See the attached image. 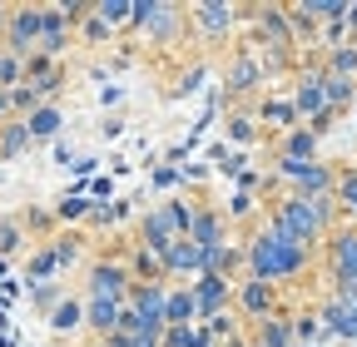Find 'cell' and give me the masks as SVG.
<instances>
[{"mask_svg":"<svg viewBox=\"0 0 357 347\" xmlns=\"http://www.w3.org/2000/svg\"><path fill=\"white\" fill-rule=\"evenodd\" d=\"M114 219H119V208H114V203H95L84 224H89V229H105V224H114Z\"/></svg>","mask_w":357,"mask_h":347,"instance_id":"obj_42","label":"cell"},{"mask_svg":"<svg viewBox=\"0 0 357 347\" xmlns=\"http://www.w3.org/2000/svg\"><path fill=\"white\" fill-rule=\"evenodd\" d=\"M45 323H50V332H60V337H65V332H84V298H70V293H65L55 308L45 313Z\"/></svg>","mask_w":357,"mask_h":347,"instance_id":"obj_25","label":"cell"},{"mask_svg":"<svg viewBox=\"0 0 357 347\" xmlns=\"http://www.w3.org/2000/svg\"><path fill=\"white\" fill-rule=\"evenodd\" d=\"M293 337H298V342H307V347H318V337H328V332H323L318 308H298V313H293Z\"/></svg>","mask_w":357,"mask_h":347,"instance_id":"obj_33","label":"cell"},{"mask_svg":"<svg viewBox=\"0 0 357 347\" xmlns=\"http://www.w3.org/2000/svg\"><path fill=\"white\" fill-rule=\"evenodd\" d=\"M288 100H293V109H298L303 124L333 114V109H328V90H323V70H318V65H298V75H293V95H288Z\"/></svg>","mask_w":357,"mask_h":347,"instance_id":"obj_12","label":"cell"},{"mask_svg":"<svg viewBox=\"0 0 357 347\" xmlns=\"http://www.w3.org/2000/svg\"><path fill=\"white\" fill-rule=\"evenodd\" d=\"M84 347H100V342H84Z\"/></svg>","mask_w":357,"mask_h":347,"instance_id":"obj_47","label":"cell"},{"mask_svg":"<svg viewBox=\"0 0 357 347\" xmlns=\"http://www.w3.org/2000/svg\"><path fill=\"white\" fill-rule=\"evenodd\" d=\"M288 302H283V288H273V283H263V278H238L234 283V313H238V323L243 327H253V323H263V318H273V313H283Z\"/></svg>","mask_w":357,"mask_h":347,"instance_id":"obj_6","label":"cell"},{"mask_svg":"<svg viewBox=\"0 0 357 347\" xmlns=\"http://www.w3.org/2000/svg\"><path fill=\"white\" fill-rule=\"evenodd\" d=\"M89 208H95V199H79V194H65L55 203V219L60 224H75V219H89Z\"/></svg>","mask_w":357,"mask_h":347,"instance_id":"obj_38","label":"cell"},{"mask_svg":"<svg viewBox=\"0 0 357 347\" xmlns=\"http://www.w3.org/2000/svg\"><path fill=\"white\" fill-rule=\"evenodd\" d=\"M263 224L273 229V233H283V238H293V243H303V248L318 253V248L328 243V233H333L342 219H337L333 194H318V199L283 194V199H273V203L263 208Z\"/></svg>","mask_w":357,"mask_h":347,"instance_id":"obj_1","label":"cell"},{"mask_svg":"<svg viewBox=\"0 0 357 347\" xmlns=\"http://www.w3.org/2000/svg\"><path fill=\"white\" fill-rule=\"evenodd\" d=\"M333 203H337V219L347 224H357V164H347V169H337V189H333Z\"/></svg>","mask_w":357,"mask_h":347,"instance_id":"obj_29","label":"cell"},{"mask_svg":"<svg viewBox=\"0 0 357 347\" xmlns=\"http://www.w3.org/2000/svg\"><path fill=\"white\" fill-rule=\"evenodd\" d=\"M189 25L199 30V40L204 45H223L243 20H238V10L229 6V0H204V6H194L189 10Z\"/></svg>","mask_w":357,"mask_h":347,"instance_id":"obj_11","label":"cell"},{"mask_svg":"<svg viewBox=\"0 0 357 347\" xmlns=\"http://www.w3.org/2000/svg\"><path fill=\"white\" fill-rule=\"evenodd\" d=\"M248 342H253V347H298V337H293V308L253 323V327H248Z\"/></svg>","mask_w":357,"mask_h":347,"instance_id":"obj_21","label":"cell"},{"mask_svg":"<svg viewBox=\"0 0 357 347\" xmlns=\"http://www.w3.org/2000/svg\"><path fill=\"white\" fill-rule=\"evenodd\" d=\"M6 15H10V10H6V6H0V40H6Z\"/></svg>","mask_w":357,"mask_h":347,"instance_id":"obj_46","label":"cell"},{"mask_svg":"<svg viewBox=\"0 0 357 347\" xmlns=\"http://www.w3.org/2000/svg\"><path fill=\"white\" fill-rule=\"evenodd\" d=\"M273 179L288 184V194L318 199V194H333V189H337V169L323 164V159H307V164H283V159H273Z\"/></svg>","mask_w":357,"mask_h":347,"instance_id":"obj_7","label":"cell"},{"mask_svg":"<svg viewBox=\"0 0 357 347\" xmlns=\"http://www.w3.org/2000/svg\"><path fill=\"white\" fill-rule=\"evenodd\" d=\"M124 263H129V278H134V283H169L159 253H149V248H139V243L124 248Z\"/></svg>","mask_w":357,"mask_h":347,"instance_id":"obj_24","label":"cell"},{"mask_svg":"<svg viewBox=\"0 0 357 347\" xmlns=\"http://www.w3.org/2000/svg\"><path fill=\"white\" fill-rule=\"evenodd\" d=\"M164 278L169 283H194L199 273H204V248L194 243V238H174L169 248H164Z\"/></svg>","mask_w":357,"mask_h":347,"instance_id":"obj_14","label":"cell"},{"mask_svg":"<svg viewBox=\"0 0 357 347\" xmlns=\"http://www.w3.org/2000/svg\"><path fill=\"white\" fill-rule=\"evenodd\" d=\"M273 159H283V164H307V159H318V134H312L307 124L288 129V134H278V144H273Z\"/></svg>","mask_w":357,"mask_h":347,"instance_id":"obj_22","label":"cell"},{"mask_svg":"<svg viewBox=\"0 0 357 347\" xmlns=\"http://www.w3.org/2000/svg\"><path fill=\"white\" fill-rule=\"evenodd\" d=\"M164 302H169V283H134L124 308H129L134 318H144V323H159V327H164Z\"/></svg>","mask_w":357,"mask_h":347,"instance_id":"obj_19","label":"cell"},{"mask_svg":"<svg viewBox=\"0 0 357 347\" xmlns=\"http://www.w3.org/2000/svg\"><path fill=\"white\" fill-rule=\"evenodd\" d=\"M20 243H25V224L6 219V224H0V253H20Z\"/></svg>","mask_w":357,"mask_h":347,"instance_id":"obj_41","label":"cell"},{"mask_svg":"<svg viewBox=\"0 0 357 347\" xmlns=\"http://www.w3.org/2000/svg\"><path fill=\"white\" fill-rule=\"evenodd\" d=\"M50 248H55L60 273H65L70 263H79V258H84V233H55V238H50Z\"/></svg>","mask_w":357,"mask_h":347,"instance_id":"obj_36","label":"cell"},{"mask_svg":"<svg viewBox=\"0 0 357 347\" xmlns=\"http://www.w3.org/2000/svg\"><path fill=\"white\" fill-rule=\"evenodd\" d=\"M323 90H328V109L342 114V109H352V100H357V79H347V75H323Z\"/></svg>","mask_w":357,"mask_h":347,"instance_id":"obj_31","label":"cell"},{"mask_svg":"<svg viewBox=\"0 0 357 347\" xmlns=\"http://www.w3.org/2000/svg\"><path fill=\"white\" fill-rule=\"evenodd\" d=\"M159 347H213V342L204 337V327H199V323H184V327H164Z\"/></svg>","mask_w":357,"mask_h":347,"instance_id":"obj_35","label":"cell"},{"mask_svg":"<svg viewBox=\"0 0 357 347\" xmlns=\"http://www.w3.org/2000/svg\"><path fill=\"white\" fill-rule=\"evenodd\" d=\"M40 20H45V6H10L0 50L15 55V60H30V55L40 50Z\"/></svg>","mask_w":357,"mask_h":347,"instance_id":"obj_8","label":"cell"},{"mask_svg":"<svg viewBox=\"0 0 357 347\" xmlns=\"http://www.w3.org/2000/svg\"><path fill=\"white\" fill-rule=\"evenodd\" d=\"M15 84H25V60L0 50V90H15Z\"/></svg>","mask_w":357,"mask_h":347,"instance_id":"obj_39","label":"cell"},{"mask_svg":"<svg viewBox=\"0 0 357 347\" xmlns=\"http://www.w3.org/2000/svg\"><path fill=\"white\" fill-rule=\"evenodd\" d=\"M129 30H139L154 50H169V45H178V40L189 35V10L169 6V0H139V6H134V25H129Z\"/></svg>","mask_w":357,"mask_h":347,"instance_id":"obj_4","label":"cell"},{"mask_svg":"<svg viewBox=\"0 0 357 347\" xmlns=\"http://www.w3.org/2000/svg\"><path fill=\"white\" fill-rule=\"evenodd\" d=\"M253 119H258V129H273V134H288V129H298V124H303L288 95H263V100H258V109H253Z\"/></svg>","mask_w":357,"mask_h":347,"instance_id":"obj_20","label":"cell"},{"mask_svg":"<svg viewBox=\"0 0 357 347\" xmlns=\"http://www.w3.org/2000/svg\"><path fill=\"white\" fill-rule=\"evenodd\" d=\"M189 293H194V302H199V323H208V318H218V313L234 308V283H229V278L199 273V278L189 283Z\"/></svg>","mask_w":357,"mask_h":347,"instance_id":"obj_15","label":"cell"},{"mask_svg":"<svg viewBox=\"0 0 357 347\" xmlns=\"http://www.w3.org/2000/svg\"><path fill=\"white\" fill-rule=\"evenodd\" d=\"M124 327V302H109V298H84V337L89 342H105L109 332Z\"/></svg>","mask_w":357,"mask_h":347,"instance_id":"obj_18","label":"cell"},{"mask_svg":"<svg viewBox=\"0 0 357 347\" xmlns=\"http://www.w3.org/2000/svg\"><path fill=\"white\" fill-rule=\"evenodd\" d=\"M189 238L208 253V248H223L234 243V229H229V213L213 208V203H194V219H189Z\"/></svg>","mask_w":357,"mask_h":347,"instance_id":"obj_13","label":"cell"},{"mask_svg":"<svg viewBox=\"0 0 357 347\" xmlns=\"http://www.w3.org/2000/svg\"><path fill=\"white\" fill-rule=\"evenodd\" d=\"M25 278H30V288H40V283H55V278H60V258H55L50 238H45L40 248H30V258H25Z\"/></svg>","mask_w":357,"mask_h":347,"instance_id":"obj_26","label":"cell"},{"mask_svg":"<svg viewBox=\"0 0 357 347\" xmlns=\"http://www.w3.org/2000/svg\"><path fill=\"white\" fill-rule=\"evenodd\" d=\"M60 298H65V288H60V278H55V283H40V288H30V302H35V308H40V313H50V308H55V302H60Z\"/></svg>","mask_w":357,"mask_h":347,"instance_id":"obj_40","label":"cell"},{"mask_svg":"<svg viewBox=\"0 0 357 347\" xmlns=\"http://www.w3.org/2000/svg\"><path fill=\"white\" fill-rule=\"evenodd\" d=\"M318 318H323V332H328V337L357 347V302H342V298L328 293V298L318 302Z\"/></svg>","mask_w":357,"mask_h":347,"instance_id":"obj_16","label":"cell"},{"mask_svg":"<svg viewBox=\"0 0 357 347\" xmlns=\"http://www.w3.org/2000/svg\"><path fill=\"white\" fill-rule=\"evenodd\" d=\"M75 40H79V45H89V50H105L109 40H114V30H109V25L95 15V10H89V15L75 25Z\"/></svg>","mask_w":357,"mask_h":347,"instance_id":"obj_32","label":"cell"},{"mask_svg":"<svg viewBox=\"0 0 357 347\" xmlns=\"http://www.w3.org/2000/svg\"><path fill=\"white\" fill-rule=\"evenodd\" d=\"M70 45H75V20H70L60 6H45V20H40V55L60 60Z\"/></svg>","mask_w":357,"mask_h":347,"instance_id":"obj_17","label":"cell"},{"mask_svg":"<svg viewBox=\"0 0 357 347\" xmlns=\"http://www.w3.org/2000/svg\"><path fill=\"white\" fill-rule=\"evenodd\" d=\"M30 129H25V119H6L0 124V164H15V159H25L30 154Z\"/></svg>","mask_w":357,"mask_h":347,"instance_id":"obj_27","label":"cell"},{"mask_svg":"<svg viewBox=\"0 0 357 347\" xmlns=\"http://www.w3.org/2000/svg\"><path fill=\"white\" fill-rule=\"evenodd\" d=\"M323 75H347V79H357V45L352 40H342V45H333V50H323V65H318Z\"/></svg>","mask_w":357,"mask_h":347,"instance_id":"obj_30","label":"cell"},{"mask_svg":"<svg viewBox=\"0 0 357 347\" xmlns=\"http://www.w3.org/2000/svg\"><path fill=\"white\" fill-rule=\"evenodd\" d=\"M312 258H318L312 248H303V243L273 233L268 224H258V229L248 233V243H243V273L273 283V288H288V283H298V278L312 268Z\"/></svg>","mask_w":357,"mask_h":347,"instance_id":"obj_2","label":"cell"},{"mask_svg":"<svg viewBox=\"0 0 357 347\" xmlns=\"http://www.w3.org/2000/svg\"><path fill=\"white\" fill-rule=\"evenodd\" d=\"M258 90H263V65L248 45H238L229 55V70H223V95H229V105H238V100H253Z\"/></svg>","mask_w":357,"mask_h":347,"instance_id":"obj_10","label":"cell"},{"mask_svg":"<svg viewBox=\"0 0 357 347\" xmlns=\"http://www.w3.org/2000/svg\"><path fill=\"white\" fill-rule=\"evenodd\" d=\"M6 119H15V109H10V90H0V124Z\"/></svg>","mask_w":357,"mask_h":347,"instance_id":"obj_45","label":"cell"},{"mask_svg":"<svg viewBox=\"0 0 357 347\" xmlns=\"http://www.w3.org/2000/svg\"><path fill=\"white\" fill-rule=\"evenodd\" d=\"M25 129H30V139H35V144L55 139L60 129H65V114H60V105H40V109H30V114H25Z\"/></svg>","mask_w":357,"mask_h":347,"instance_id":"obj_28","label":"cell"},{"mask_svg":"<svg viewBox=\"0 0 357 347\" xmlns=\"http://www.w3.org/2000/svg\"><path fill=\"white\" fill-rule=\"evenodd\" d=\"M95 15H100L109 30H129V25H134V0H100Z\"/></svg>","mask_w":357,"mask_h":347,"instance_id":"obj_34","label":"cell"},{"mask_svg":"<svg viewBox=\"0 0 357 347\" xmlns=\"http://www.w3.org/2000/svg\"><path fill=\"white\" fill-rule=\"evenodd\" d=\"M100 347H134V337H129V332H109Z\"/></svg>","mask_w":357,"mask_h":347,"instance_id":"obj_43","label":"cell"},{"mask_svg":"<svg viewBox=\"0 0 357 347\" xmlns=\"http://www.w3.org/2000/svg\"><path fill=\"white\" fill-rule=\"evenodd\" d=\"M154 184H159V189H169V184H178V169H159V174H154Z\"/></svg>","mask_w":357,"mask_h":347,"instance_id":"obj_44","label":"cell"},{"mask_svg":"<svg viewBox=\"0 0 357 347\" xmlns=\"http://www.w3.org/2000/svg\"><path fill=\"white\" fill-rule=\"evenodd\" d=\"M318 253L328 263V283H357V224H337Z\"/></svg>","mask_w":357,"mask_h":347,"instance_id":"obj_9","label":"cell"},{"mask_svg":"<svg viewBox=\"0 0 357 347\" xmlns=\"http://www.w3.org/2000/svg\"><path fill=\"white\" fill-rule=\"evenodd\" d=\"M129 263H124V253H100V258H89V268H84V298H109V302H129Z\"/></svg>","mask_w":357,"mask_h":347,"instance_id":"obj_5","label":"cell"},{"mask_svg":"<svg viewBox=\"0 0 357 347\" xmlns=\"http://www.w3.org/2000/svg\"><path fill=\"white\" fill-rule=\"evenodd\" d=\"M189 219H194V203L189 199H164V203H154L144 219L134 224V243L164 258V248L174 238H189Z\"/></svg>","mask_w":357,"mask_h":347,"instance_id":"obj_3","label":"cell"},{"mask_svg":"<svg viewBox=\"0 0 357 347\" xmlns=\"http://www.w3.org/2000/svg\"><path fill=\"white\" fill-rule=\"evenodd\" d=\"M199 323V302L189 293V283H169V302H164V327H184Z\"/></svg>","mask_w":357,"mask_h":347,"instance_id":"obj_23","label":"cell"},{"mask_svg":"<svg viewBox=\"0 0 357 347\" xmlns=\"http://www.w3.org/2000/svg\"><path fill=\"white\" fill-rule=\"evenodd\" d=\"M229 139H238V144H258L263 139V129H258V119L253 114H229Z\"/></svg>","mask_w":357,"mask_h":347,"instance_id":"obj_37","label":"cell"}]
</instances>
